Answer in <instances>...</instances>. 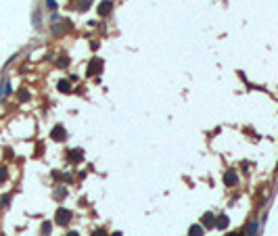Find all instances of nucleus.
Instances as JSON below:
<instances>
[{
  "label": "nucleus",
  "mask_w": 278,
  "mask_h": 236,
  "mask_svg": "<svg viewBox=\"0 0 278 236\" xmlns=\"http://www.w3.org/2000/svg\"><path fill=\"white\" fill-rule=\"evenodd\" d=\"M34 25L36 27H40V13H38V11L34 13Z\"/></svg>",
  "instance_id": "a211bd4d"
},
{
  "label": "nucleus",
  "mask_w": 278,
  "mask_h": 236,
  "mask_svg": "<svg viewBox=\"0 0 278 236\" xmlns=\"http://www.w3.org/2000/svg\"><path fill=\"white\" fill-rule=\"evenodd\" d=\"M188 236H205V228H203V224H193V226L188 228Z\"/></svg>",
  "instance_id": "1a4fd4ad"
},
{
  "label": "nucleus",
  "mask_w": 278,
  "mask_h": 236,
  "mask_svg": "<svg viewBox=\"0 0 278 236\" xmlns=\"http://www.w3.org/2000/svg\"><path fill=\"white\" fill-rule=\"evenodd\" d=\"M203 228H216V215L211 211H207L203 215Z\"/></svg>",
  "instance_id": "6e6552de"
},
{
  "label": "nucleus",
  "mask_w": 278,
  "mask_h": 236,
  "mask_svg": "<svg viewBox=\"0 0 278 236\" xmlns=\"http://www.w3.org/2000/svg\"><path fill=\"white\" fill-rule=\"evenodd\" d=\"M257 234H259V222H255V219H251V222L247 224L245 236H257Z\"/></svg>",
  "instance_id": "0eeeda50"
},
{
  "label": "nucleus",
  "mask_w": 278,
  "mask_h": 236,
  "mask_svg": "<svg viewBox=\"0 0 278 236\" xmlns=\"http://www.w3.org/2000/svg\"><path fill=\"white\" fill-rule=\"evenodd\" d=\"M88 8H90V0H80V11H88Z\"/></svg>",
  "instance_id": "2eb2a0df"
},
{
  "label": "nucleus",
  "mask_w": 278,
  "mask_h": 236,
  "mask_svg": "<svg viewBox=\"0 0 278 236\" xmlns=\"http://www.w3.org/2000/svg\"><path fill=\"white\" fill-rule=\"evenodd\" d=\"M46 8L55 11V8H56V2H55V0H46Z\"/></svg>",
  "instance_id": "6ab92c4d"
},
{
  "label": "nucleus",
  "mask_w": 278,
  "mask_h": 236,
  "mask_svg": "<svg viewBox=\"0 0 278 236\" xmlns=\"http://www.w3.org/2000/svg\"><path fill=\"white\" fill-rule=\"evenodd\" d=\"M8 199H11V196H2V203H0V205H2V207H7V205H8Z\"/></svg>",
  "instance_id": "412c9836"
},
{
  "label": "nucleus",
  "mask_w": 278,
  "mask_h": 236,
  "mask_svg": "<svg viewBox=\"0 0 278 236\" xmlns=\"http://www.w3.org/2000/svg\"><path fill=\"white\" fill-rule=\"evenodd\" d=\"M63 196H67V188H65V186H59V188L55 190V199H56V201H61Z\"/></svg>",
  "instance_id": "f8f14e48"
},
{
  "label": "nucleus",
  "mask_w": 278,
  "mask_h": 236,
  "mask_svg": "<svg viewBox=\"0 0 278 236\" xmlns=\"http://www.w3.org/2000/svg\"><path fill=\"white\" fill-rule=\"evenodd\" d=\"M224 184L226 186H237L238 184V176L234 169H226V174H224Z\"/></svg>",
  "instance_id": "20e7f679"
},
{
  "label": "nucleus",
  "mask_w": 278,
  "mask_h": 236,
  "mask_svg": "<svg viewBox=\"0 0 278 236\" xmlns=\"http://www.w3.org/2000/svg\"><path fill=\"white\" fill-rule=\"evenodd\" d=\"M65 236H80V234H77V232H67Z\"/></svg>",
  "instance_id": "5701e85b"
},
{
  "label": "nucleus",
  "mask_w": 278,
  "mask_h": 236,
  "mask_svg": "<svg viewBox=\"0 0 278 236\" xmlns=\"http://www.w3.org/2000/svg\"><path fill=\"white\" fill-rule=\"evenodd\" d=\"M111 11H113V2L111 0H103V2L98 4V15H100V17H107Z\"/></svg>",
  "instance_id": "423d86ee"
},
{
  "label": "nucleus",
  "mask_w": 278,
  "mask_h": 236,
  "mask_svg": "<svg viewBox=\"0 0 278 236\" xmlns=\"http://www.w3.org/2000/svg\"><path fill=\"white\" fill-rule=\"evenodd\" d=\"M50 230H52V224L44 222V224H42V228H40V232H42V236H46V234H50Z\"/></svg>",
  "instance_id": "ddd939ff"
},
{
  "label": "nucleus",
  "mask_w": 278,
  "mask_h": 236,
  "mask_svg": "<svg viewBox=\"0 0 278 236\" xmlns=\"http://www.w3.org/2000/svg\"><path fill=\"white\" fill-rule=\"evenodd\" d=\"M50 136H52L55 142H63V140L67 138V132H65V128H63V125H55V128H52V132H50Z\"/></svg>",
  "instance_id": "7ed1b4c3"
},
{
  "label": "nucleus",
  "mask_w": 278,
  "mask_h": 236,
  "mask_svg": "<svg viewBox=\"0 0 278 236\" xmlns=\"http://www.w3.org/2000/svg\"><path fill=\"white\" fill-rule=\"evenodd\" d=\"M228 236H245V232H232V234H228Z\"/></svg>",
  "instance_id": "4be33fe9"
},
{
  "label": "nucleus",
  "mask_w": 278,
  "mask_h": 236,
  "mask_svg": "<svg viewBox=\"0 0 278 236\" xmlns=\"http://www.w3.org/2000/svg\"><path fill=\"white\" fill-rule=\"evenodd\" d=\"M100 71H103V61H100L98 56H94L90 61V65H88V75H96Z\"/></svg>",
  "instance_id": "f03ea898"
},
{
  "label": "nucleus",
  "mask_w": 278,
  "mask_h": 236,
  "mask_svg": "<svg viewBox=\"0 0 278 236\" xmlns=\"http://www.w3.org/2000/svg\"><path fill=\"white\" fill-rule=\"evenodd\" d=\"M82 159H84V151L82 148H73V151L67 153V161H69V163H80Z\"/></svg>",
  "instance_id": "39448f33"
},
{
  "label": "nucleus",
  "mask_w": 278,
  "mask_h": 236,
  "mask_svg": "<svg viewBox=\"0 0 278 236\" xmlns=\"http://www.w3.org/2000/svg\"><path fill=\"white\" fill-rule=\"evenodd\" d=\"M67 65H69V59L67 56H61L59 59V67H67Z\"/></svg>",
  "instance_id": "f3484780"
},
{
  "label": "nucleus",
  "mask_w": 278,
  "mask_h": 236,
  "mask_svg": "<svg viewBox=\"0 0 278 236\" xmlns=\"http://www.w3.org/2000/svg\"><path fill=\"white\" fill-rule=\"evenodd\" d=\"M56 90H59V92H65V94H69V92H71V84L67 82V79H61V82H59V86H56Z\"/></svg>",
  "instance_id": "9b49d317"
},
{
  "label": "nucleus",
  "mask_w": 278,
  "mask_h": 236,
  "mask_svg": "<svg viewBox=\"0 0 278 236\" xmlns=\"http://www.w3.org/2000/svg\"><path fill=\"white\" fill-rule=\"evenodd\" d=\"M216 228L217 230H226L228 228V215H226V213H220V215L216 217Z\"/></svg>",
  "instance_id": "9d476101"
},
{
  "label": "nucleus",
  "mask_w": 278,
  "mask_h": 236,
  "mask_svg": "<svg viewBox=\"0 0 278 236\" xmlns=\"http://www.w3.org/2000/svg\"><path fill=\"white\" fill-rule=\"evenodd\" d=\"M7 178H8L7 167H2V165H0V182H7Z\"/></svg>",
  "instance_id": "dca6fc26"
},
{
  "label": "nucleus",
  "mask_w": 278,
  "mask_h": 236,
  "mask_svg": "<svg viewBox=\"0 0 278 236\" xmlns=\"http://www.w3.org/2000/svg\"><path fill=\"white\" fill-rule=\"evenodd\" d=\"M92 236H107V232H105L103 228H98V230H94V232H92Z\"/></svg>",
  "instance_id": "aec40b11"
},
{
  "label": "nucleus",
  "mask_w": 278,
  "mask_h": 236,
  "mask_svg": "<svg viewBox=\"0 0 278 236\" xmlns=\"http://www.w3.org/2000/svg\"><path fill=\"white\" fill-rule=\"evenodd\" d=\"M17 96H19L21 103H25V100L29 98V92H27V90H19V94H17Z\"/></svg>",
  "instance_id": "4468645a"
},
{
  "label": "nucleus",
  "mask_w": 278,
  "mask_h": 236,
  "mask_svg": "<svg viewBox=\"0 0 278 236\" xmlns=\"http://www.w3.org/2000/svg\"><path fill=\"white\" fill-rule=\"evenodd\" d=\"M55 219H56V224L67 226V224L71 222V211L69 209H65V207H59L56 209V213H55Z\"/></svg>",
  "instance_id": "f257e3e1"
}]
</instances>
